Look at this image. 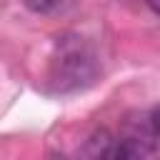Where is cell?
<instances>
[{
  "instance_id": "obj_1",
  "label": "cell",
  "mask_w": 160,
  "mask_h": 160,
  "mask_svg": "<svg viewBox=\"0 0 160 160\" xmlns=\"http://www.w3.org/2000/svg\"><path fill=\"white\" fill-rule=\"evenodd\" d=\"M95 75H98V55L92 45L72 32L58 38L48 72L50 88L55 92H70L92 82Z\"/></svg>"
},
{
  "instance_id": "obj_2",
  "label": "cell",
  "mask_w": 160,
  "mask_h": 160,
  "mask_svg": "<svg viewBox=\"0 0 160 160\" xmlns=\"http://www.w3.org/2000/svg\"><path fill=\"white\" fill-rule=\"evenodd\" d=\"M102 160H155V150L140 138H122L105 145Z\"/></svg>"
},
{
  "instance_id": "obj_3",
  "label": "cell",
  "mask_w": 160,
  "mask_h": 160,
  "mask_svg": "<svg viewBox=\"0 0 160 160\" xmlns=\"http://www.w3.org/2000/svg\"><path fill=\"white\" fill-rule=\"evenodd\" d=\"M20 2L35 15H62L75 5V0H20Z\"/></svg>"
},
{
  "instance_id": "obj_4",
  "label": "cell",
  "mask_w": 160,
  "mask_h": 160,
  "mask_svg": "<svg viewBox=\"0 0 160 160\" xmlns=\"http://www.w3.org/2000/svg\"><path fill=\"white\" fill-rule=\"evenodd\" d=\"M148 120H150V128H152V132L160 138V105H155V108L150 110V118H148Z\"/></svg>"
},
{
  "instance_id": "obj_5",
  "label": "cell",
  "mask_w": 160,
  "mask_h": 160,
  "mask_svg": "<svg viewBox=\"0 0 160 160\" xmlns=\"http://www.w3.org/2000/svg\"><path fill=\"white\" fill-rule=\"evenodd\" d=\"M145 2H148V8H150L158 18H160V0H145Z\"/></svg>"
}]
</instances>
